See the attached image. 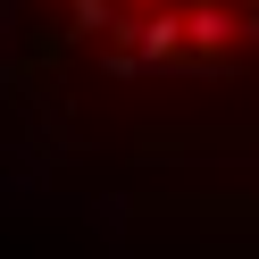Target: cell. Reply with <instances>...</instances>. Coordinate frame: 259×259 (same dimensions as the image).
I'll return each mask as SVG.
<instances>
[{
	"label": "cell",
	"mask_w": 259,
	"mask_h": 259,
	"mask_svg": "<svg viewBox=\"0 0 259 259\" xmlns=\"http://www.w3.org/2000/svg\"><path fill=\"white\" fill-rule=\"evenodd\" d=\"M0 42L84 84H218L259 67V0H0Z\"/></svg>",
	"instance_id": "1"
}]
</instances>
